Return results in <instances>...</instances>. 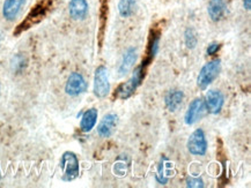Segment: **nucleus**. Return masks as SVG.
Listing matches in <instances>:
<instances>
[{
    "label": "nucleus",
    "instance_id": "5",
    "mask_svg": "<svg viewBox=\"0 0 251 188\" xmlns=\"http://www.w3.org/2000/svg\"><path fill=\"white\" fill-rule=\"evenodd\" d=\"M110 92L108 69L105 66H99L94 76V94L98 98H105Z\"/></svg>",
    "mask_w": 251,
    "mask_h": 188
},
{
    "label": "nucleus",
    "instance_id": "16",
    "mask_svg": "<svg viewBox=\"0 0 251 188\" xmlns=\"http://www.w3.org/2000/svg\"><path fill=\"white\" fill-rule=\"evenodd\" d=\"M137 60V51L133 47H130L126 52H125L123 62H122L120 69H118V73H120L121 76L127 74L128 72L131 71V68L133 67L134 63Z\"/></svg>",
    "mask_w": 251,
    "mask_h": 188
},
{
    "label": "nucleus",
    "instance_id": "21",
    "mask_svg": "<svg viewBox=\"0 0 251 188\" xmlns=\"http://www.w3.org/2000/svg\"><path fill=\"white\" fill-rule=\"evenodd\" d=\"M219 49H220V44L219 43H212L211 45H208L207 47V55L208 56H213L218 52Z\"/></svg>",
    "mask_w": 251,
    "mask_h": 188
},
{
    "label": "nucleus",
    "instance_id": "1",
    "mask_svg": "<svg viewBox=\"0 0 251 188\" xmlns=\"http://www.w3.org/2000/svg\"><path fill=\"white\" fill-rule=\"evenodd\" d=\"M50 7H51L50 0H43V1L38 2V4L35 6L30 12H29V14L25 17V20L18 25L17 30H15L14 34L19 35L24 33V31L30 29L31 27H34V25L40 23V22L47 17Z\"/></svg>",
    "mask_w": 251,
    "mask_h": 188
},
{
    "label": "nucleus",
    "instance_id": "22",
    "mask_svg": "<svg viewBox=\"0 0 251 188\" xmlns=\"http://www.w3.org/2000/svg\"><path fill=\"white\" fill-rule=\"evenodd\" d=\"M243 7L247 11H250L251 8V0H243Z\"/></svg>",
    "mask_w": 251,
    "mask_h": 188
},
{
    "label": "nucleus",
    "instance_id": "23",
    "mask_svg": "<svg viewBox=\"0 0 251 188\" xmlns=\"http://www.w3.org/2000/svg\"><path fill=\"white\" fill-rule=\"evenodd\" d=\"M1 38H2L1 37V34H0V43H1Z\"/></svg>",
    "mask_w": 251,
    "mask_h": 188
},
{
    "label": "nucleus",
    "instance_id": "15",
    "mask_svg": "<svg viewBox=\"0 0 251 188\" xmlns=\"http://www.w3.org/2000/svg\"><path fill=\"white\" fill-rule=\"evenodd\" d=\"M183 100H184V94H183L182 90L169 91L165 97L167 109H168L170 112H175V111L182 105Z\"/></svg>",
    "mask_w": 251,
    "mask_h": 188
},
{
    "label": "nucleus",
    "instance_id": "18",
    "mask_svg": "<svg viewBox=\"0 0 251 188\" xmlns=\"http://www.w3.org/2000/svg\"><path fill=\"white\" fill-rule=\"evenodd\" d=\"M159 44H160V31H152L150 38V45H149V59L147 62H151L159 51Z\"/></svg>",
    "mask_w": 251,
    "mask_h": 188
},
{
    "label": "nucleus",
    "instance_id": "14",
    "mask_svg": "<svg viewBox=\"0 0 251 188\" xmlns=\"http://www.w3.org/2000/svg\"><path fill=\"white\" fill-rule=\"evenodd\" d=\"M98 116H99V112L95 107L87 110L81 117V122H80V129H81L83 133L91 132V130L95 127L96 122H98Z\"/></svg>",
    "mask_w": 251,
    "mask_h": 188
},
{
    "label": "nucleus",
    "instance_id": "3",
    "mask_svg": "<svg viewBox=\"0 0 251 188\" xmlns=\"http://www.w3.org/2000/svg\"><path fill=\"white\" fill-rule=\"evenodd\" d=\"M221 71V60L220 59H214L205 63L202 66L201 73H199L198 79H197V84L201 90L207 89L212 82L218 78Z\"/></svg>",
    "mask_w": 251,
    "mask_h": 188
},
{
    "label": "nucleus",
    "instance_id": "4",
    "mask_svg": "<svg viewBox=\"0 0 251 188\" xmlns=\"http://www.w3.org/2000/svg\"><path fill=\"white\" fill-rule=\"evenodd\" d=\"M60 168L63 170V180L72 181L76 179L80 174L79 159L75 152H64L60 159Z\"/></svg>",
    "mask_w": 251,
    "mask_h": 188
},
{
    "label": "nucleus",
    "instance_id": "11",
    "mask_svg": "<svg viewBox=\"0 0 251 188\" xmlns=\"http://www.w3.org/2000/svg\"><path fill=\"white\" fill-rule=\"evenodd\" d=\"M89 6L87 0H71L69 4L70 17L75 21L85 20L88 15Z\"/></svg>",
    "mask_w": 251,
    "mask_h": 188
},
{
    "label": "nucleus",
    "instance_id": "2",
    "mask_svg": "<svg viewBox=\"0 0 251 188\" xmlns=\"http://www.w3.org/2000/svg\"><path fill=\"white\" fill-rule=\"evenodd\" d=\"M147 65H145V63H141L140 66H138L137 68L134 69L131 79L117 88V90L115 92L116 98H120V100H127V98H130L132 95L136 92L137 88L141 84V81H143L145 78V67Z\"/></svg>",
    "mask_w": 251,
    "mask_h": 188
},
{
    "label": "nucleus",
    "instance_id": "9",
    "mask_svg": "<svg viewBox=\"0 0 251 188\" xmlns=\"http://www.w3.org/2000/svg\"><path fill=\"white\" fill-rule=\"evenodd\" d=\"M206 111L211 114H218L221 112L225 104V97L223 92L219 90H210L205 97Z\"/></svg>",
    "mask_w": 251,
    "mask_h": 188
},
{
    "label": "nucleus",
    "instance_id": "17",
    "mask_svg": "<svg viewBox=\"0 0 251 188\" xmlns=\"http://www.w3.org/2000/svg\"><path fill=\"white\" fill-rule=\"evenodd\" d=\"M137 9L136 0H120L118 2V12L122 18H130Z\"/></svg>",
    "mask_w": 251,
    "mask_h": 188
},
{
    "label": "nucleus",
    "instance_id": "8",
    "mask_svg": "<svg viewBox=\"0 0 251 188\" xmlns=\"http://www.w3.org/2000/svg\"><path fill=\"white\" fill-rule=\"evenodd\" d=\"M87 90V82L80 73L73 72L65 84V92L70 96H79Z\"/></svg>",
    "mask_w": 251,
    "mask_h": 188
},
{
    "label": "nucleus",
    "instance_id": "6",
    "mask_svg": "<svg viewBox=\"0 0 251 188\" xmlns=\"http://www.w3.org/2000/svg\"><path fill=\"white\" fill-rule=\"evenodd\" d=\"M188 150L190 154L195 156H204L207 151V141H206V136L204 130L198 128L190 135L186 143Z\"/></svg>",
    "mask_w": 251,
    "mask_h": 188
},
{
    "label": "nucleus",
    "instance_id": "7",
    "mask_svg": "<svg viewBox=\"0 0 251 188\" xmlns=\"http://www.w3.org/2000/svg\"><path fill=\"white\" fill-rule=\"evenodd\" d=\"M206 113V106L205 102L201 98H196L195 101L191 102L189 105L188 111H186L184 122L188 126L195 125L198 120H201Z\"/></svg>",
    "mask_w": 251,
    "mask_h": 188
},
{
    "label": "nucleus",
    "instance_id": "13",
    "mask_svg": "<svg viewBox=\"0 0 251 188\" xmlns=\"http://www.w3.org/2000/svg\"><path fill=\"white\" fill-rule=\"evenodd\" d=\"M207 12L212 21H221L227 14L226 2H225V0H210L207 6Z\"/></svg>",
    "mask_w": 251,
    "mask_h": 188
},
{
    "label": "nucleus",
    "instance_id": "19",
    "mask_svg": "<svg viewBox=\"0 0 251 188\" xmlns=\"http://www.w3.org/2000/svg\"><path fill=\"white\" fill-rule=\"evenodd\" d=\"M184 38L186 46H188L189 49H195L198 43V36L194 28H188V29L185 30Z\"/></svg>",
    "mask_w": 251,
    "mask_h": 188
},
{
    "label": "nucleus",
    "instance_id": "10",
    "mask_svg": "<svg viewBox=\"0 0 251 188\" xmlns=\"http://www.w3.org/2000/svg\"><path fill=\"white\" fill-rule=\"evenodd\" d=\"M118 117L115 113H108L107 116L103 117L98 126V133L101 138H110L114 130L117 126Z\"/></svg>",
    "mask_w": 251,
    "mask_h": 188
},
{
    "label": "nucleus",
    "instance_id": "12",
    "mask_svg": "<svg viewBox=\"0 0 251 188\" xmlns=\"http://www.w3.org/2000/svg\"><path fill=\"white\" fill-rule=\"evenodd\" d=\"M25 4V0H5L2 6V17L7 21H14L20 14Z\"/></svg>",
    "mask_w": 251,
    "mask_h": 188
},
{
    "label": "nucleus",
    "instance_id": "20",
    "mask_svg": "<svg viewBox=\"0 0 251 188\" xmlns=\"http://www.w3.org/2000/svg\"><path fill=\"white\" fill-rule=\"evenodd\" d=\"M186 184H188V187H191V188L204 187V181H202L201 178L190 177V178H188V179H186Z\"/></svg>",
    "mask_w": 251,
    "mask_h": 188
}]
</instances>
